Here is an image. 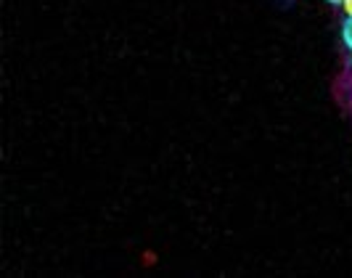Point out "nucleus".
Instances as JSON below:
<instances>
[{
  "mask_svg": "<svg viewBox=\"0 0 352 278\" xmlns=\"http://www.w3.org/2000/svg\"><path fill=\"white\" fill-rule=\"evenodd\" d=\"M329 3H331V6H339V8H342V3H344V0H329Z\"/></svg>",
  "mask_w": 352,
  "mask_h": 278,
  "instance_id": "7ed1b4c3",
  "label": "nucleus"
},
{
  "mask_svg": "<svg viewBox=\"0 0 352 278\" xmlns=\"http://www.w3.org/2000/svg\"><path fill=\"white\" fill-rule=\"evenodd\" d=\"M342 11H344L347 19H352V0H344V3H342Z\"/></svg>",
  "mask_w": 352,
  "mask_h": 278,
  "instance_id": "f03ea898",
  "label": "nucleus"
},
{
  "mask_svg": "<svg viewBox=\"0 0 352 278\" xmlns=\"http://www.w3.org/2000/svg\"><path fill=\"white\" fill-rule=\"evenodd\" d=\"M342 37H344L347 48L352 51V19H344V24H342Z\"/></svg>",
  "mask_w": 352,
  "mask_h": 278,
  "instance_id": "f257e3e1",
  "label": "nucleus"
}]
</instances>
